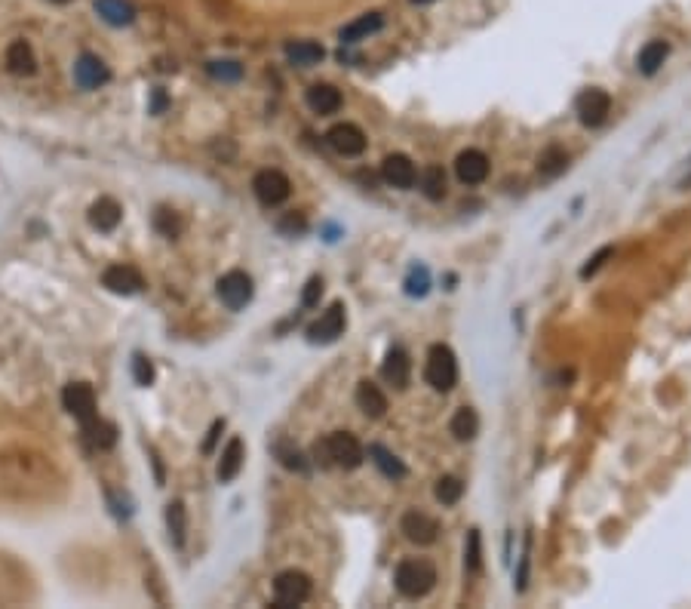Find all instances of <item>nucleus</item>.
<instances>
[{"label":"nucleus","instance_id":"obj_44","mask_svg":"<svg viewBox=\"0 0 691 609\" xmlns=\"http://www.w3.org/2000/svg\"><path fill=\"white\" fill-rule=\"evenodd\" d=\"M163 109H167V96H163V92H160V90H157V92H154V111H157V114H160Z\"/></svg>","mask_w":691,"mask_h":609},{"label":"nucleus","instance_id":"obj_40","mask_svg":"<svg viewBox=\"0 0 691 609\" xmlns=\"http://www.w3.org/2000/svg\"><path fill=\"white\" fill-rule=\"evenodd\" d=\"M611 256H615V247H602L600 253L590 256V259H587V265H584V268H581V277H584V281H587L590 274H596V271H600L602 265H606V259H611Z\"/></svg>","mask_w":691,"mask_h":609},{"label":"nucleus","instance_id":"obj_13","mask_svg":"<svg viewBox=\"0 0 691 609\" xmlns=\"http://www.w3.org/2000/svg\"><path fill=\"white\" fill-rule=\"evenodd\" d=\"M74 81H77V87H83V90H99L102 83L111 81V71H108V65L99 59V56L83 53L74 65Z\"/></svg>","mask_w":691,"mask_h":609},{"label":"nucleus","instance_id":"obj_33","mask_svg":"<svg viewBox=\"0 0 691 609\" xmlns=\"http://www.w3.org/2000/svg\"><path fill=\"white\" fill-rule=\"evenodd\" d=\"M406 292L412 299H421L430 292V271L424 268V265H412L406 274Z\"/></svg>","mask_w":691,"mask_h":609},{"label":"nucleus","instance_id":"obj_27","mask_svg":"<svg viewBox=\"0 0 691 609\" xmlns=\"http://www.w3.org/2000/svg\"><path fill=\"white\" fill-rule=\"evenodd\" d=\"M83 434H86V440H90V447H96V449H111L114 443H117V428H114L111 422H102L99 415L92 422H86Z\"/></svg>","mask_w":691,"mask_h":609},{"label":"nucleus","instance_id":"obj_17","mask_svg":"<svg viewBox=\"0 0 691 609\" xmlns=\"http://www.w3.org/2000/svg\"><path fill=\"white\" fill-rule=\"evenodd\" d=\"M357 406L369 415V419H381V415L387 413V397L376 382L363 378V382L357 385Z\"/></svg>","mask_w":691,"mask_h":609},{"label":"nucleus","instance_id":"obj_22","mask_svg":"<svg viewBox=\"0 0 691 609\" xmlns=\"http://www.w3.org/2000/svg\"><path fill=\"white\" fill-rule=\"evenodd\" d=\"M326 49H323L316 40H295V44H286V59L298 68H311V65H320Z\"/></svg>","mask_w":691,"mask_h":609},{"label":"nucleus","instance_id":"obj_2","mask_svg":"<svg viewBox=\"0 0 691 609\" xmlns=\"http://www.w3.org/2000/svg\"><path fill=\"white\" fill-rule=\"evenodd\" d=\"M314 456L320 458L323 456V465H338V468H359L363 465V447H359V440L354 434L348 431H333L326 437V440H320L314 447Z\"/></svg>","mask_w":691,"mask_h":609},{"label":"nucleus","instance_id":"obj_46","mask_svg":"<svg viewBox=\"0 0 691 609\" xmlns=\"http://www.w3.org/2000/svg\"><path fill=\"white\" fill-rule=\"evenodd\" d=\"M53 4H68V0H53Z\"/></svg>","mask_w":691,"mask_h":609},{"label":"nucleus","instance_id":"obj_12","mask_svg":"<svg viewBox=\"0 0 691 609\" xmlns=\"http://www.w3.org/2000/svg\"><path fill=\"white\" fill-rule=\"evenodd\" d=\"M400 529L412 544H434L436 535H440V523L428 518L424 511H409L406 518H402Z\"/></svg>","mask_w":691,"mask_h":609},{"label":"nucleus","instance_id":"obj_31","mask_svg":"<svg viewBox=\"0 0 691 609\" xmlns=\"http://www.w3.org/2000/svg\"><path fill=\"white\" fill-rule=\"evenodd\" d=\"M167 523H169V535L172 542L182 548L185 544V529H188V520H185V505L182 501H169L167 505Z\"/></svg>","mask_w":691,"mask_h":609},{"label":"nucleus","instance_id":"obj_10","mask_svg":"<svg viewBox=\"0 0 691 609\" xmlns=\"http://www.w3.org/2000/svg\"><path fill=\"white\" fill-rule=\"evenodd\" d=\"M381 178H384L391 188L409 191L419 182V170H415V163L409 161L406 154H387L384 161H381Z\"/></svg>","mask_w":691,"mask_h":609},{"label":"nucleus","instance_id":"obj_41","mask_svg":"<svg viewBox=\"0 0 691 609\" xmlns=\"http://www.w3.org/2000/svg\"><path fill=\"white\" fill-rule=\"evenodd\" d=\"M320 296H323V281H320V277H311L307 286H305V292H301V305L314 308L316 302H320Z\"/></svg>","mask_w":691,"mask_h":609},{"label":"nucleus","instance_id":"obj_3","mask_svg":"<svg viewBox=\"0 0 691 609\" xmlns=\"http://www.w3.org/2000/svg\"><path fill=\"white\" fill-rule=\"evenodd\" d=\"M424 382L440 394L458 385V361L449 345H430L428 361H424Z\"/></svg>","mask_w":691,"mask_h":609},{"label":"nucleus","instance_id":"obj_11","mask_svg":"<svg viewBox=\"0 0 691 609\" xmlns=\"http://www.w3.org/2000/svg\"><path fill=\"white\" fill-rule=\"evenodd\" d=\"M326 142L335 154L341 157H359L366 152V133L357 124H335L326 133Z\"/></svg>","mask_w":691,"mask_h":609},{"label":"nucleus","instance_id":"obj_28","mask_svg":"<svg viewBox=\"0 0 691 609\" xmlns=\"http://www.w3.org/2000/svg\"><path fill=\"white\" fill-rule=\"evenodd\" d=\"M452 434H455V440H473L477 437V431H479V419H477V413L471 410V406H461V410L452 415Z\"/></svg>","mask_w":691,"mask_h":609},{"label":"nucleus","instance_id":"obj_45","mask_svg":"<svg viewBox=\"0 0 691 609\" xmlns=\"http://www.w3.org/2000/svg\"><path fill=\"white\" fill-rule=\"evenodd\" d=\"M412 4H419V6H424V4H434V0H412Z\"/></svg>","mask_w":691,"mask_h":609},{"label":"nucleus","instance_id":"obj_1","mask_svg":"<svg viewBox=\"0 0 691 609\" xmlns=\"http://www.w3.org/2000/svg\"><path fill=\"white\" fill-rule=\"evenodd\" d=\"M393 582H397V591L409 600H419L424 594L434 591L436 585V570L430 561H421V557H409L397 566L393 572Z\"/></svg>","mask_w":691,"mask_h":609},{"label":"nucleus","instance_id":"obj_25","mask_svg":"<svg viewBox=\"0 0 691 609\" xmlns=\"http://www.w3.org/2000/svg\"><path fill=\"white\" fill-rule=\"evenodd\" d=\"M667 56H670V47H667V40H649L643 49H639V71L643 74H658L661 65L667 62Z\"/></svg>","mask_w":691,"mask_h":609},{"label":"nucleus","instance_id":"obj_6","mask_svg":"<svg viewBox=\"0 0 691 609\" xmlns=\"http://www.w3.org/2000/svg\"><path fill=\"white\" fill-rule=\"evenodd\" d=\"M215 292H219V299L230 311H240V308H246L252 302V292L255 290H252V277L246 271H228V274L219 277Z\"/></svg>","mask_w":691,"mask_h":609},{"label":"nucleus","instance_id":"obj_43","mask_svg":"<svg viewBox=\"0 0 691 609\" xmlns=\"http://www.w3.org/2000/svg\"><path fill=\"white\" fill-rule=\"evenodd\" d=\"M286 228H289V231H305V219H301V216H286L283 222H280V231H286Z\"/></svg>","mask_w":691,"mask_h":609},{"label":"nucleus","instance_id":"obj_21","mask_svg":"<svg viewBox=\"0 0 691 609\" xmlns=\"http://www.w3.org/2000/svg\"><path fill=\"white\" fill-rule=\"evenodd\" d=\"M381 25H384L381 13H363L359 19L341 28V44H359V40H366L369 34L381 31Z\"/></svg>","mask_w":691,"mask_h":609},{"label":"nucleus","instance_id":"obj_42","mask_svg":"<svg viewBox=\"0 0 691 609\" xmlns=\"http://www.w3.org/2000/svg\"><path fill=\"white\" fill-rule=\"evenodd\" d=\"M225 431V422H212V428H210V437H206V443H203V453H212V447H215V440H219V434Z\"/></svg>","mask_w":691,"mask_h":609},{"label":"nucleus","instance_id":"obj_14","mask_svg":"<svg viewBox=\"0 0 691 609\" xmlns=\"http://www.w3.org/2000/svg\"><path fill=\"white\" fill-rule=\"evenodd\" d=\"M455 176L461 185H479L486 182L488 176V157L477 152V148H467V152L458 154L455 161Z\"/></svg>","mask_w":691,"mask_h":609},{"label":"nucleus","instance_id":"obj_23","mask_svg":"<svg viewBox=\"0 0 691 609\" xmlns=\"http://www.w3.org/2000/svg\"><path fill=\"white\" fill-rule=\"evenodd\" d=\"M96 13L114 28H124L135 19V6L129 0H96Z\"/></svg>","mask_w":691,"mask_h":609},{"label":"nucleus","instance_id":"obj_30","mask_svg":"<svg viewBox=\"0 0 691 609\" xmlns=\"http://www.w3.org/2000/svg\"><path fill=\"white\" fill-rule=\"evenodd\" d=\"M421 191L428 200H443L445 197V173L440 167H428L421 173Z\"/></svg>","mask_w":691,"mask_h":609},{"label":"nucleus","instance_id":"obj_38","mask_svg":"<svg viewBox=\"0 0 691 609\" xmlns=\"http://www.w3.org/2000/svg\"><path fill=\"white\" fill-rule=\"evenodd\" d=\"M529 566H531V535H525V548L520 557V572H516V591H525L529 587Z\"/></svg>","mask_w":691,"mask_h":609},{"label":"nucleus","instance_id":"obj_35","mask_svg":"<svg viewBox=\"0 0 691 609\" xmlns=\"http://www.w3.org/2000/svg\"><path fill=\"white\" fill-rule=\"evenodd\" d=\"M277 458L283 462V468H289V471H307L305 456H301L298 449H292L289 443H277Z\"/></svg>","mask_w":691,"mask_h":609},{"label":"nucleus","instance_id":"obj_29","mask_svg":"<svg viewBox=\"0 0 691 609\" xmlns=\"http://www.w3.org/2000/svg\"><path fill=\"white\" fill-rule=\"evenodd\" d=\"M568 167V154L563 148H547V152L538 157V173L541 178H557L559 173H566Z\"/></svg>","mask_w":691,"mask_h":609},{"label":"nucleus","instance_id":"obj_19","mask_svg":"<svg viewBox=\"0 0 691 609\" xmlns=\"http://www.w3.org/2000/svg\"><path fill=\"white\" fill-rule=\"evenodd\" d=\"M120 219H124V210H120L117 200L111 197H102L96 200V204L90 206V225L99 228V231H114V228L120 225Z\"/></svg>","mask_w":691,"mask_h":609},{"label":"nucleus","instance_id":"obj_18","mask_svg":"<svg viewBox=\"0 0 691 609\" xmlns=\"http://www.w3.org/2000/svg\"><path fill=\"white\" fill-rule=\"evenodd\" d=\"M6 68L19 77H28L38 71V59H34V49L28 40H13V44L6 47Z\"/></svg>","mask_w":691,"mask_h":609},{"label":"nucleus","instance_id":"obj_26","mask_svg":"<svg viewBox=\"0 0 691 609\" xmlns=\"http://www.w3.org/2000/svg\"><path fill=\"white\" fill-rule=\"evenodd\" d=\"M369 456H372L376 468H378L384 477H391V480H402V477H406V465H402L400 458L393 456L387 447H381V443H372V447H369Z\"/></svg>","mask_w":691,"mask_h":609},{"label":"nucleus","instance_id":"obj_34","mask_svg":"<svg viewBox=\"0 0 691 609\" xmlns=\"http://www.w3.org/2000/svg\"><path fill=\"white\" fill-rule=\"evenodd\" d=\"M464 566H467V572H477L482 570V542H479V533L477 529H471L467 533V557H464Z\"/></svg>","mask_w":691,"mask_h":609},{"label":"nucleus","instance_id":"obj_16","mask_svg":"<svg viewBox=\"0 0 691 609\" xmlns=\"http://www.w3.org/2000/svg\"><path fill=\"white\" fill-rule=\"evenodd\" d=\"M381 372H384V378L393 385V388H406L409 385V376H412V361H409V354L402 348H391L384 357V367H381Z\"/></svg>","mask_w":691,"mask_h":609},{"label":"nucleus","instance_id":"obj_37","mask_svg":"<svg viewBox=\"0 0 691 609\" xmlns=\"http://www.w3.org/2000/svg\"><path fill=\"white\" fill-rule=\"evenodd\" d=\"M133 376H135V382L142 385V388H148L151 382H154V367H151V361L145 354H135L133 357Z\"/></svg>","mask_w":691,"mask_h":609},{"label":"nucleus","instance_id":"obj_5","mask_svg":"<svg viewBox=\"0 0 691 609\" xmlns=\"http://www.w3.org/2000/svg\"><path fill=\"white\" fill-rule=\"evenodd\" d=\"M252 191H255L258 204L280 206V204H286V200H289L292 185H289V178L280 173V170H262V173L252 178Z\"/></svg>","mask_w":691,"mask_h":609},{"label":"nucleus","instance_id":"obj_24","mask_svg":"<svg viewBox=\"0 0 691 609\" xmlns=\"http://www.w3.org/2000/svg\"><path fill=\"white\" fill-rule=\"evenodd\" d=\"M243 458H246V453H243V440L240 437H230L225 453H221V462H219V480L221 483H230V480L240 474Z\"/></svg>","mask_w":691,"mask_h":609},{"label":"nucleus","instance_id":"obj_9","mask_svg":"<svg viewBox=\"0 0 691 609\" xmlns=\"http://www.w3.org/2000/svg\"><path fill=\"white\" fill-rule=\"evenodd\" d=\"M62 404H65V410L81 422V425L96 419V391H92L86 382L68 385V388L62 391Z\"/></svg>","mask_w":691,"mask_h":609},{"label":"nucleus","instance_id":"obj_32","mask_svg":"<svg viewBox=\"0 0 691 609\" xmlns=\"http://www.w3.org/2000/svg\"><path fill=\"white\" fill-rule=\"evenodd\" d=\"M434 496H436V501H440V505H458L461 496H464V483H461L458 477H449V474H445V477L436 480Z\"/></svg>","mask_w":691,"mask_h":609},{"label":"nucleus","instance_id":"obj_39","mask_svg":"<svg viewBox=\"0 0 691 609\" xmlns=\"http://www.w3.org/2000/svg\"><path fill=\"white\" fill-rule=\"evenodd\" d=\"M154 228L160 234H167V238H176L178 234V219H176V213H169V210H157V216H154Z\"/></svg>","mask_w":691,"mask_h":609},{"label":"nucleus","instance_id":"obj_7","mask_svg":"<svg viewBox=\"0 0 691 609\" xmlns=\"http://www.w3.org/2000/svg\"><path fill=\"white\" fill-rule=\"evenodd\" d=\"M344 324H348V318H344V305L333 302L311 326H307V342H314V345H329V342H335L338 335L344 333Z\"/></svg>","mask_w":691,"mask_h":609},{"label":"nucleus","instance_id":"obj_8","mask_svg":"<svg viewBox=\"0 0 691 609\" xmlns=\"http://www.w3.org/2000/svg\"><path fill=\"white\" fill-rule=\"evenodd\" d=\"M574 111H578V120L584 126H602L611 114V96L606 90H584L574 102Z\"/></svg>","mask_w":691,"mask_h":609},{"label":"nucleus","instance_id":"obj_36","mask_svg":"<svg viewBox=\"0 0 691 609\" xmlns=\"http://www.w3.org/2000/svg\"><path fill=\"white\" fill-rule=\"evenodd\" d=\"M210 74L215 81H240L243 65L240 62H210Z\"/></svg>","mask_w":691,"mask_h":609},{"label":"nucleus","instance_id":"obj_15","mask_svg":"<svg viewBox=\"0 0 691 609\" xmlns=\"http://www.w3.org/2000/svg\"><path fill=\"white\" fill-rule=\"evenodd\" d=\"M102 283L111 292H117V296H133V292H139L142 286H145L142 283V274L133 265H111V268H105Z\"/></svg>","mask_w":691,"mask_h":609},{"label":"nucleus","instance_id":"obj_4","mask_svg":"<svg viewBox=\"0 0 691 609\" xmlns=\"http://www.w3.org/2000/svg\"><path fill=\"white\" fill-rule=\"evenodd\" d=\"M311 597V579L298 570H286L273 579V606L277 609H289L301 606Z\"/></svg>","mask_w":691,"mask_h":609},{"label":"nucleus","instance_id":"obj_20","mask_svg":"<svg viewBox=\"0 0 691 609\" xmlns=\"http://www.w3.org/2000/svg\"><path fill=\"white\" fill-rule=\"evenodd\" d=\"M341 92H338L333 83H314L311 90H307V105H311L314 114H335L338 109H341Z\"/></svg>","mask_w":691,"mask_h":609}]
</instances>
